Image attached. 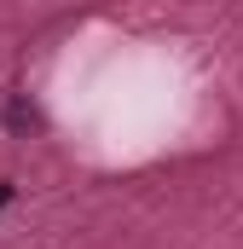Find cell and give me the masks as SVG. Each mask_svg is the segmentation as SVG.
<instances>
[{"instance_id": "cell-1", "label": "cell", "mask_w": 243, "mask_h": 249, "mask_svg": "<svg viewBox=\"0 0 243 249\" xmlns=\"http://www.w3.org/2000/svg\"><path fill=\"white\" fill-rule=\"evenodd\" d=\"M0 122H6V133H12V139H29V133H41V105H35L29 93H6Z\"/></svg>"}, {"instance_id": "cell-2", "label": "cell", "mask_w": 243, "mask_h": 249, "mask_svg": "<svg viewBox=\"0 0 243 249\" xmlns=\"http://www.w3.org/2000/svg\"><path fill=\"white\" fill-rule=\"evenodd\" d=\"M12 197H17V186H12V180H0V209H6Z\"/></svg>"}]
</instances>
